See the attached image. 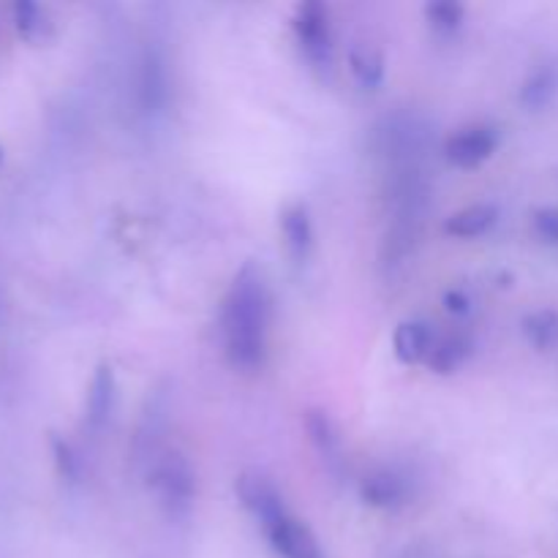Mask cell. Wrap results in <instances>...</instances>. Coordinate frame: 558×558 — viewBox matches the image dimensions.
I'll list each match as a JSON object with an SVG mask.
<instances>
[{
	"label": "cell",
	"mask_w": 558,
	"mask_h": 558,
	"mask_svg": "<svg viewBox=\"0 0 558 558\" xmlns=\"http://www.w3.org/2000/svg\"><path fill=\"white\" fill-rule=\"evenodd\" d=\"M49 445H52V456H54V463H58V472L63 474L69 483H74V480L80 477V461H76L71 445L54 434H52V439H49Z\"/></svg>",
	"instance_id": "18"
},
{
	"label": "cell",
	"mask_w": 558,
	"mask_h": 558,
	"mask_svg": "<svg viewBox=\"0 0 558 558\" xmlns=\"http://www.w3.org/2000/svg\"><path fill=\"white\" fill-rule=\"evenodd\" d=\"M267 539H270L272 550L281 558H322V548L316 543L314 532L298 518L283 515L272 526L265 529Z\"/></svg>",
	"instance_id": "6"
},
{
	"label": "cell",
	"mask_w": 558,
	"mask_h": 558,
	"mask_svg": "<svg viewBox=\"0 0 558 558\" xmlns=\"http://www.w3.org/2000/svg\"><path fill=\"white\" fill-rule=\"evenodd\" d=\"M14 25L16 33L31 44L44 41V38L49 36V31H52L44 5L33 3V0H20V3H14Z\"/></svg>",
	"instance_id": "13"
},
{
	"label": "cell",
	"mask_w": 558,
	"mask_h": 558,
	"mask_svg": "<svg viewBox=\"0 0 558 558\" xmlns=\"http://www.w3.org/2000/svg\"><path fill=\"white\" fill-rule=\"evenodd\" d=\"M234 490H238V499L243 501L245 510H248L265 529L272 526L276 521H281L283 515H289L287 507H283L281 494H278L272 480H267L265 474L259 472L240 474L238 483H234Z\"/></svg>",
	"instance_id": "4"
},
{
	"label": "cell",
	"mask_w": 558,
	"mask_h": 558,
	"mask_svg": "<svg viewBox=\"0 0 558 558\" xmlns=\"http://www.w3.org/2000/svg\"><path fill=\"white\" fill-rule=\"evenodd\" d=\"M153 488H156L161 507L169 518H185L191 512L196 496V477L189 458L180 452H169L153 469Z\"/></svg>",
	"instance_id": "2"
},
{
	"label": "cell",
	"mask_w": 558,
	"mask_h": 558,
	"mask_svg": "<svg viewBox=\"0 0 558 558\" xmlns=\"http://www.w3.org/2000/svg\"><path fill=\"white\" fill-rule=\"evenodd\" d=\"M223 343L229 363L238 371L262 368L267 357V327H270V294L265 276L245 265L234 276L223 300Z\"/></svg>",
	"instance_id": "1"
},
{
	"label": "cell",
	"mask_w": 558,
	"mask_h": 558,
	"mask_svg": "<svg viewBox=\"0 0 558 558\" xmlns=\"http://www.w3.org/2000/svg\"><path fill=\"white\" fill-rule=\"evenodd\" d=\"M283 240L292 254L294 262H303L308 256L311 245H314V227H311V216L303 205H292L283 210L281 216Z\"/></svg>",
	"instance_id": "9"
},
{
	"label": "cell",
	"mask_w": 558,
	"mask_h": 558,
	"mask_svg": "<svg viewBox=\"0 0 558 558\" xmlns=\"http://www.w3.org/2000/svg\"><path fill=\"white\" fill-rule=\"evenodd\" d=\"M363 499L374 507H396L403 499V483L390 472H376L365 477Z\"/></svg>",
	"instance_id": "15"
},
{
	"label": "cell",
	"mask_w": 558,
	"mask_h": 558,
	"mask_svg": "<svg viewBox=\"0 0 558 558\" xmlns=\"http://www.w3.org/2000/svg\"><path fill=\"white\" fill-rule=\"evenodd\" d=\"M305 430H308L311 441H314L316 452H319L325 461H338V452H341V441H338V430L332 425V420L325 412H308L305 417Z\"/></svg>",
	"instance_id": "14"
},
{
	"label": "cell",
	"mask_w": 558,
	"mask_h": 558,
	"mask_svg": "<svg viewBox=\"0 0 558 558\" xmlns=\"http://www.w3.org/2000/svg\"><path fill=\"white\" fill-rule=\"evenodd\" d=\"M496 131L488 125H472L447 140V161L461 169H474L483 161H488L496 150Z\"/></svg>",
	"instance_id": "5"
},
{
	"label": "cell",
	"mask_w": 558,
	"mask_h": 558,
	"mask_svg": "<svg viewBox=\"0 0 558 558\" xmlns=\"http://www.w3.org/2000/svg\"><path fill=\"white\" fill-rule=\"evenodd\" d=\"M0 161H3V147H0Z\"/></svg>",
	"instance_id": "20"
},
{
	"label": "cell",
	"mask_w": 558,
	"mask_h": 558,
	"mask_svg": "<svg viewBox=\"0 0 558 558\" xmlns=\"http://www.w3.org/2000/svg\"><path fill=\"white\" fill-rule=\"evenodd\" d=\"M425 16L439 33H456L463 22V5L452 3V0H436V3L425 5Z\"/></svg>",
	"instance_id": "17"
},
{
	"label": "cell",
	"mask_w": 558,
	"mask_h": 558,
	"mask_svg": "<svg viewBox=\"0 0 558 558\" xmlns=\"http://www.w3.org/2000/svg\"><path fill=\"white\" fill-rule=\"evenodd\" d=\"M445 308L450 311V314L463 316V314H469V308H472V300H469L463 292H447L445 294Z\"/></svg>",
	"instance_id": "19"
},
{
	"label": "cell",
	"mask_w": 558,
	"mask_h": 558,
	"mask_svg": "<svg viewBox=\"0 0 558 558\" xmlns=\"http://www.w3.org/2000/svg\"><path fill=\"white\" fill-rule=\"evenodd\" d=\"M434 343H436L434 330H430L425 322H417V319L398 325L396 336H392V349H396V357L407 365L420 363V360H428Z\"/></svg>",
	"instance_id": "8"
},
{
	"label": "cell",
	"mask_w": 558,
	"mask_h": 558,
	"mask_svg": "<svg viewBox=\"0 0 558 558\" xmlns=\"http://www.w3.org/2000/svg\"><path fill=\"white\" fill-rule=\"evenodd\" d=\"M114 398H118V381H114V371L109 363H101L93 374L90 392H87V425L93 430H101L107 420L112 417Z\"/></svg>",
	"instance_id": "7"
},
{
	"label": "cell",
	"mask_w": 558,
	"mask_h": 558,
	"mask_svg": "<svg viewBox=\"0 0 558 558\" xmlns=\"http://www.w3.org/2000/svg\"><path fill=\"white\" fill-rule=\"evenodd\" d=\"M349 69H352L354 80L363 87L374 90V87L381 85L385 80V58L376 47H368V44H357L349 52Z\"/></svg>",
	"instance_id": "12"
},
{
	"label": "cell",
	"mask_w": 558,
	"mask_h": 558,
	"mask_svg": "<svg viewBox=\"0 0 558 558\" xmlns=\"http://www.w3.org/2000/svg\"><path fill=\"white\" fill-rule=\"evenodd\" d=\"M469 349H472L469 338H463V336L441 338V341L434 343V349H430V354H428L430 371H436V374H450V371H456L458 365L463 363V357L469 354Z\"/></svg>",
	"instance_id": "16"
},
{
	"label": "cell",
	"mask_w": 558,
	"mask_h": 558,
	"mask_svg": "<svg viewBox=\"0 0 558 558\" xmlns=\"http://www.w3.org/2000/svg\"><path fill=\"white\" fill-rule=\"evenodd\" d=\"M140 98L145 112H156L167 98V69H163L161 54L153 52V49H147L145 58H142Z\"/></svg>",
	"instance_id": "10"
},
{
	"label": "cell",
	"mask_w": 558,
	"mask_h": 558,
	"mask_svg": "<svg viewBox=\"0 0 558 558\" xmlns=\"http://www.w3.org/2000/svg\"><path fill=\"white\" fill-rule=\"evenodd\" d=\"M294 33L308 54V60L319 69L332 63V36H330V16L322 3H303L294 11Z\"/></svg>",
	"instance_id": "3"
},
{
	"label": "cell",
	"mask_w": 558,
	"mask_h": 558,
	"mask_svg": "<svg viewBox=\"0 0 558 558\" xmlns=\"http://www.w3.org/2000/svg\"><path fill=\"white\" fill-rule=\"evenodd\" d=\"M496 207L494 205H472V207H463L461 213H456V216L447 218L445 223V232L452 234V238H480V234L488 232L490 227H494L496 221Z\"/></svg>",
	"instance_id": "11"
}]
</instances>
